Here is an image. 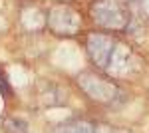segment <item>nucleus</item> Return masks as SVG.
I'll return each mask as SVG.
<instances>
[{"label":"nucleus","instance_id":"nucleus-1","mask_svg":"<svg viewBox=\"0 0 149 133\" xmlns=\"http://www.w3.org/2000/svg\"><path fill=\"white\" fill-rule=\"evenodd\" d=\"M92 18L107 30H123L129 22L127 8L121 0H93Z\"/></svg>","mask_w":149,"mask_h":133},{"label":"nucleus","instance_id":"nucleus-4","mask_svg":"<svg viewBox=\"0 0 149 133\" xmlns=\"http://www.w3.org/2000/svg\"><path fill=\"white\" fill-rule=\"evenodd\" d=\"M48 24H50V28L56 34H68L70 36V34H76V30L80 28V16L72 10L70 6H66V18H62V12L56 6L52 10V14H50Z\"/></svg>","mask_w":149,"mask_h":133},{"label":"nucleus","instance_id":"nucleus-5","mask_svg":"<svg viewBox=\"0 0 149 133\" xmlns=\"http://www.w3.org/2000/svg\"><path fill=\"white\" fill-rule=\"evenodd\" d=\"M62 133H95V127L88 121H76V123L66 125Z\"/></svg>","mask_w":149,"mask_h":133},{"label":"nucleus","instance_id":"nucleus-2","mask_svg":"<svg viewBox=\"0 0 149 133\" xmlns=\"http://www.w3.org/2000/svg\"><path fill=\"white\" fill-rule=\"evenodd\" d=\"M78 81L84 88V91L90 93V97H93L97 101H111L115 97V93H117V88L109 79L93 76V74H81Z\"/></svg>","mask_w":149,"mask_h":133},{"label":"nucleus","instance_id":"nucleus-6","mask_svg":"<svg viewBox=\"0 0 149 133\" xmlns=\"http://www.w3.org/2000/svg\"><path fill=\"white\" fill-rule=\"evenodd\" d=\"M4 131L6 133H28V125L22 119L12 117V119H6L4 121Z\"/></svg>","mask_w":149,"mask_h":133},{"label":"nucleus","instance_id":"nucleus-3","mask_svg":"<svg viewBox=\"0 0 149 133\" xmlns=\"http://www.w3.org/2000/svg\"><path fill=\"white\" fill-rule=\"evenodd\" d=\"M88 54L97 68H107L113 54V40L105 34H92L88 38Z\"/></svg>","mask_w":149,"mask_h":133},{"label":"nucleus","instance_id":"nucleus-7","mask_svg":"<svg viewBox=\"0 0 149 133\" xmlns=\"http://www.w3.org/2000/svg\"><path fill=\"white\" fill-rule=\"evenodd\" d=\"M0 93H2L6 100H8V97L12 95V88L8 86V81H6V76H4L2 72H0Z\"/></svg>","mask_w":149,"mask_h":133}]
</instances>
